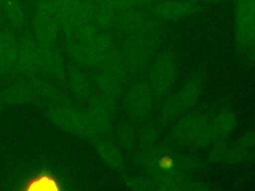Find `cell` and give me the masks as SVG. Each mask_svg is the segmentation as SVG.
Masks as SVG:
<instances>
[{"instance_id":"21","label":"cell","mask_w":255,"mask_h":191,"mask_svg":"<svg viewBox=\"0 0 255 191\" xmlns=\"http://www.w3.org/2000/svg\"><path fill=\"white\" fill-rule=\"evenodd\" d=\"M40 67L41 71L53 78H61L65 74L63 59L53 47H41Z\"/></svg>"},{"instance_id":"9","label":"cell","mask_w":255,"mask_h":191,"mask_svg":"<svg viewBox=\"0 0 255 191\" xmlns=\"http://www.w3.org/2000/svg\"><path fill=\"white\" fill-rule=\"evenodd\" d=\"M116 108V100L100 95L95 97L86 112L94 140L104 138L110 133Z\"/></svg>"},{"instance_id":"8","label":"cell","mask_w":255,"mask_h":191,"mask_svg":"<svg viewBox=\"0 0 255 191\" xmlns=\"http://www.w3.org/2000/svg\"><path fill=\"white\" fill-rule=\"evenodd\" d=\"M255 28V0H236L234 17V39L237 51L245 55Z\"/></svg>"},{"instance_id":"19","label":"cell","mask_w":255,"mask_h":191,"mask_svg":"<svg viewBox=\"0 0 255 191\" xmlns=\"http://www.w3.org/2000/svg\"><path fill=\"white\" fill-rule=\"evenodd\" d=\"M68 53L76 63L87 67H100L105 60V57L91 46L78 42L70 43L68 46Z\"/></svg>"},{"instance_id":"23","label":"cell","mask_w":255,"mask_h":191,"mask_svg":"<svg viewBox=\"0 0 255 191\" xmlns=\"http://www.w3.org/2000/svg\"><path fill=\"white\" fill-rule=\"evenodd\" d=\"M68 84L73 95L79 99H87L92 95V85L89 78L81 71L74 69L68 74Z\"/></svg>"},{"instance_id":"14","label":"cell","mask_w":255,"mask_h":191,"mask_svg":"<svg viewBox=\"0 0 255 191\" xmlns=\"http://www.w3.org/2000/svg\"><path fill=\"white\" fill-rule=\"evenodd\" d=\"M128 80V78L104 68H99L95 77V83L100 94L115 100L122 96Z\"/></svg>"},{"instance_id":"11","label":"cell","mask_w":255,"mask_h":191,"mask_svg":"<svg viewBox=\"0 0 255 191\" xmlns=\"http://www.w3.org/2000/svg\"><path fill=\"white\" fill-rule=\"evenodd\" d=\"M208 123L209 119L200 113H191L181 117L169 133L170 143L180 147H193Z\"/></svg>"},{"instance_id":"12","label":"cell","mask_w":255,"mask_h":191,"mask_svg":"<svg viewBox=\"0 0 255 191\" xmlns=\"http://www.w3.org/2000/svg\"><path fill=\"white\" fill-rule=\"evenodd\" d=\"M201 7L188 0L157 1L149 6V13L160 21H177L197 14Z\"/></svg>"},{"instance_id":"20","label":"cell","mask_w":255,"mask_h":191,"mask_svg":"<svg viewBox=\"0 0 255 191\" xmlns=\"http://www.w3.org/2000/svg\"><path fill=\"white\" fill-rule=\"evenodd\" d=\"M153 183L154 190L161 191H186L189 178L178 173H155L147 175Z\"/></svg>"},{"instance_id":"38","label":"cell","mask_w":255,"mask_h":191,"mask_svg":"<svg viewBox=\"0 0 255 191\" xmlns=\"http://www.w3.org/2000/svg\"><path fill=\"white\" fill-rule=\"evenodd\" d=\"M234 1H236V0H234Z\"/></svg>"},{"instance_id":"2","label":"cell","mask_w":255,"mask_h":191,"mask_svg":"<svg viewBox=\"0 0 255 191\" xmlns=\"http://www.w3.org/2000/svg\"><path fill=\"white\" fill-rule=\"evenodd\" d=\"M204 81V69L196 68L181 89L162 102L159 109L160 122L168 124L188 111L198 100L203 90Z\"/></svg>"},{"instance_id":"37","label":"cell","mask_w":255,"mask_h":191,"mask_svg":"<svg viewBox=\"0 0 255 191\" xmlns=\"http://www.w3.org/2000/svg\"><path fill=\"white\" fill-rule=\"evenodd\" d=\"M1 1H2V0H0V2H1Z\"/></svg>"},{"instance_id":"30","label":"cell","mask_w":255,"mask_h":191,"mask_svg":"<svg viewBox=\"0 0 255 191\" xmlns=\"http://www.w3.org/2000/svg\"><path fill=\"white\" fill-rule=\"evenodd\" d=\"M229 145L225 142V140L217 141L212 144L210 151L208 152V159L213 163L223 162L226 152L228 150Z\"/></svg>"},{"instance_id":"18","label":"cell","mask_w":255,"mask_h":191,"mask_svg":"<svg viewBox=\"0 0 255 191\" xmlns=\"http://www.w3.org/2000/svg\"><path fill=\"white\" fill-rule=\"evenodd\" d=\"M95 148L101 160L108 167L116 171L123 169L125 160L121 150L117 145L105 138H99L95 140Z\"/></svg>"},{"instance_id":"10","label":"cell","mask_w":255,"mask_h":191,"mask_svg":"<svg viewBox=\"0 0 255 191\" xmlns=\"http://www.w3.org/2000/svg\"><path fill=\"white\" fill-rule=\"evenodd\" d=\"M48 116L57 127L94 140L86 112L78 110L77 108L71 106L69 103L50 107Z\"/></svg>"},{"instance_id":"31","label":"cell","mask_w":255,"mask_h":191,"mask_svg":"<svg viewBox=\"0 0 255 191\" xmlns=\"http://www.w3.org/2000/svg\"><path fill=\"white\" fill-rule=\"evenodd\" d=\"M87 1L92 4L108 7L116 12H120L127 8H131V7H128V5L126 3L125 0H87Z\"/></svg>"},{"instance_id":"35","label":"cell","mask_w":255,"mask_h":191,"mask_svg":"<svg viewBox=\"0 0 255 191\" xmlns=\"http://www.w3.org/2000/svg\"><path fill=\"white\" fill-rule=\"evenodd\" d=\"M190 2H193V3H214V2H218L219 0H188Z\"/></svg>"},{"instance_id":"3","label":"cell","mask_w":255,"mask_h":191,"mask_svg":"<svg viewBox=\"0 0 255 191\" xmlns=\"http://www.w3.org/2000/svg\"><path fill=\"white\" fill-rule=\"evenodd\" d=\"M158 47V36H130L120 48L129 77L144 72L154 60Z\"/></svg>"},{"instance_id":"4","label":"cell","mask_w":255,"mask_h":191,"mask_svg":"<svg viewBox=\"0 0 255 191\" xmlns=\"http://www.w3.org/2000/svg\"><path fill=\"white\" fill-rule=\"evenodd\" d=\"M178 76V60L171 51L159 54L151 63L147 84L155 99L164 98L171 91Z\"/></svg>"},{"instance_id":"6","label":"cell","mask_w":255,"mask_h":191,"mask_svg":"<svg viewBox=\"0 0 255 191\" xmlns=\"http://www.w3.org/2000/svg\"><path fill=\"white\" fill-rule=\"evenodd\" d=\"M155 96L146 81H137L128 89L125 96V108L131 121L139 123L147 119L153 111Z\"/></svg>"},{"instance_id":"25","label":"cell","mask_w":255,"mask_h":191,"mask_svg":"<svg viewBox=\"0 0 255 191\" xmlns=\"http://www.w3.org/2000/svg\"><path fill=\"white\" fill-rule=\"evenodd\" d=\"M117 139L122 148L133 151L138 146V129L131 123H124L117 130Z\"/></svg>"},{"instance_id":"17","label":"cell","mask_w":255,"mask_h":191,"mask_svg":"<svg viewBox=\"0 0 255 191\" xmlns=\"http://www.w3.org/2000/svg\"><path fill=\"white\" fill-rule=\"evenodd\" d=\"M33 96L39 100L49 103L51 107L57 105L68 104L66 98L57 91V89L49 82L43 79H32L29 82Z\"/></svg>"},{"instance_id":"16","label":"cell","mask_w":255,"mask_h":191,"mask_svg":"<svg viewBox=\"0 0 255 191\" xmlns=\"http://www.w3.org/2000/svg\"><path fill=\"white\" fill-rule=\"evenodd\" d=\"M18 39L9 31H0V70L9 71L16 66Z\"/></svg>"},{"instance_id":"36","label":"cell","mask_w":255,"mask_h":191,"mask_svg":"<svg viewBox=\"0 0 255 191\" xmlns=\"http://www.w3.org/2000/svg\"><path fill=\"white\" fill-rule=\"evenodd\" d=\"M1 101H2V93L0 91V103H1Z\"/></svg>"},{"instance_id":"28","label":"cell","mask_w":255,"mask_h":191,"mask_svg":"<svg viewBox=\"0 0 255 191\" xmlns=\"http://www.w3.org/2000/svg\"><path fill=\"white\" fill-rule=\"evenodd\" d=\"M125 184L128 189L137 191L154 190L152 180L149 176H129L126 178Z\"/></svg>"},{"instance_id":"5","label":"cell","mask_w":255,"mask_h":191,"mask_svg":"<svg viewBox=\"0 0 255 191\" xmlns=\"http://www.w3.org/2000/svg\"><path fill=\"white\" fill-rule=\"evenodd\" d=\"M115 30L130 36H159L163 30L162 21L138 8H127L117 12Z\"/></svg>"},{"instance_id":"27","label":"cell","mask_w":255,"mask_h":191,"mask_svg":"<svg viewBox=\"0 0 255 191\" xmlns=\"http://www.w3.org/2000/svg\"><path fill=\"white\" fill-rule=\"evenodd\" d=\"M159 130L155 124L147 123L138 129V146L139 148L148 147L158 142Z\"/></svg>"},{"instance_id":"29","label":"cell","mask_w":255,"mask_h":191,"mask_svg":"<svg viewBox=\"0 0 255 191\" xmlns=\"http://www.w3.org/2000/svg\"><path fill=\"white\" fill-rule=\"evenodd\" d=\"M252 150L243 148L237 144H234L233 146H229L228 150L226 152L224 161L225 163H238L241 161H244L248 159L251 156Z\"/></svg>"},{"instance_id":"24","label":"cell","mask_w":255,"mask_h":191,"mask_svg":"<svg viewBox=\"0 0 255 191\" xmlns=\"http://www.w3.org/2000/svg\"><path fill=\"white\" fill-rule=\"evenodd\" d=\"M92 4V3H91ZM117 12L101 5L92 4L91 23L101 31H110L115 29Z\"/></svg>"},{"instance_id":"1","label":"cell","mask_w":255,"mask_h":191,"mask_svg":"<svg viewBox=\"0 0 255 191\" xmlns=\"http://www.w3.org/2000/svg\"><path fill=\"white\" fill-rule=\"evenodd\" d=\"M134 161L147 175L155 173H178L189 175L201 170L204 163L200 158L178 153L174 145L159 141L148 147L137 149Z\"/></svg>"},{"instance_id":"26","label":"cell","mask_w":255,"mask_h":191,"mask_svg":"<svg viewBox=\"0 0 255 191\" xmlns=\"http://www.w3.org/2000/svg\"><path fill=\"white\" fill-rule=\"evenodd\" d=\"M0 9L13 26L22 27L24 25L25 13L18 0H2Z\"/></svg>"},{"instance_id":"15","label":"cell","mask_w":255,"mask_h":191,"mask_svg":"<svg viewBox=\"0 0 255 191\" xmlns=\"http://www.w3.org/2000/svg\"><path fill=\"white\" fill-rule=\"evenodd\" d=\"M237 123L235 113L230 109H222L211 120L209 127L214 143L225 140V138L234 130Z\"/></svg>"},{"instance_id":"7","label":"cell","mask_w":255,"mask_h":191,"mask_svg":"<svg viewBox=\"0 0 255 191\" xmlns=\"http://www.w3.org/2000/svg\"><path fill=\"white\" fill-rule=\"evenodd\" d=\"M60 26L57 11L51 0L39 2L34 16L35 40L41 47H53Z\"/></svg>"},{"instance_id":"32","label":"cell","mask_w":255,"mask_h":191,"mask_svg":"<svg viewBox=\"0 0 255 191\" xmlns=\"http://www.w3.org/2000/svg\"><path fill=\"white\" fill-rule=\"evenodd\" d=\"M237 145L252 150L255 147V131H248L241 135L239 139L236 141Z\"/></svg>"},{"instance_id":"33","label":"cell","mask_w":255,"mask_h":191,"mask_svg":"<svg viewBox=\"0 0 255 191\" xmlns=\"http://www.w3.org/2000/svg\"><path fill=\"white\" fill-rule=\"evenodd\" d=\"M126 3L128 5V7L131 8H138L142 9L145 7H149L158 0H125Z\"/></svg>"},{"instance_id":"13","label":"cell","mask_w":255,"mask_h":191,"mask_svg":"<svg viewBox=\"0 0 255 191\" xmlns=\"http://www.w3.org/2000/svg\"><path fill=\"white\" fill-rule=\"evenodd\" d=\"M40 56L41 47L38 42L32 38H24L19 42L16 67L24 75L33 76L41 71Z\"/></svg>"},{"instance_id":"22","label":"cell","mask_w":255,"mask_h":191,"mask_svg":"<svg viewBox=\"0 0 255 191\" xmlns=\"http://www.w3.org/2000/svg\"><path fill=\"white\" fill-rule=\"evenodd\" d=\"M33 93L29 83L18 82L7 87L2 93V101L9 105H20L29 102L33 98Z\"/></svg>"},{"instance_id":"34","label":"cell","mask_w":255,"mask_h":191,"mask_svg":"<svg viewBox=\"0 0 255 191\" xmlns=\"http://www.w3.org/2000/svg\"><path fill=\"white\" fill-rule=\"evenodd\" d=\"M244 57L246 58V60L249 63H252L255 60V28H254V32H253V36H252V39H251L250 46H249L246 54L244 55Z\"/></svg>"}]
</instances>
